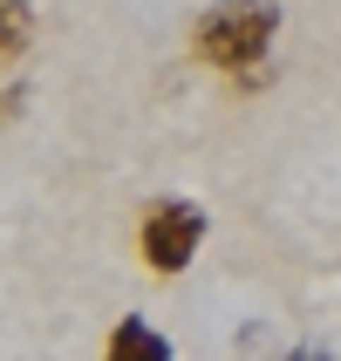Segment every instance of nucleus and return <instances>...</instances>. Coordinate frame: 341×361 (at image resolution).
Segmentation results:
<instances>
[{
	"instance_id": "1",
	"label": "nucleus",
	"mask_w": 341,
	"mask_h": 361,
	"mask_svg": "<svg viewBox=\"0 0 341 361\" xmlns=\"http://www.w3.org/2000/svg\"><path fill=\"white\" fill-rule=\"evenodd\" d=\"M273 35H280V7L273 0H219L191 27V55L205 68H219V75H246V68L266 61Z\"/></svg>"
},
{
	"instance_id": "2",
	"label": "nucleus",
	"mask_w": 341,
	"mask_h": 361,
	"mask_svg": "<svg viewBox=\"0 0 341 361\" xmlns=\"http://www.w3.org/2000/svg\"><path fill=\"white\" fill-rule=\"evenodd\" d=\"M198 245H205V204H191V198H157L150 212H143V225H137L143 266L164 273V280L198 259Z\"/></svg>"
},
{
	"instance_id": "3",
	"label": "nucleus",
	"mask_w": 341,
	"mask_h": 361,
	"mask_svg": "<svg viewBox=\"0 0 341 361\" xmlns=\"http://www.w3.org/2000/svg\"><path fill=\"white\" fill-rule=\"evenodd\" d=\"M109 361H171V341H164L150 321H116L109 327Z\"/></svg>"
},
{
	"instance_id": "4",
	"label": "nucleus",
	"mask_w": 341,
	"mask_h": 361,
	"mask_svg": "<svg viewBox=\"0 0 341 361\" xmlns=\"http://www.w3.org/2000/svg\"><path fill=\"white\" fill-rule=\"evenodd\" d=\"M35 48V0H0V68Z\"/></svg>"
}]
</instances>
